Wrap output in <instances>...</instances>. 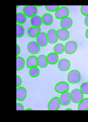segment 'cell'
Here are the masks:
<instances>
[{"mask_svg": "<svg viewBox=\"0 0 88 122\" xmlns=\"http://www.w3.org/2000/svg\"><path fill=\"white\" fill-rule=\"evenodd\" d=\"M67 80L68 82L73 84H77L81 80V75L78 71L72 70L69 72L68 75Z\"/></svg>", "mask_w": 88, "mask_h": 122, "instance_id": "cell-1", "label": "cell"}, {"mask_svg": "<svg viewBox=\"0 0 88 122\" xmlns=\"http://www.w3.org/2000/svg\"><path fill=\"white\" fill-rule=\"evenodd\" d=\"M71 101L75 103L78 104L84 99V94L79 89H75L71 93Z\"/></svg>", "mask_w": 88, "mask_h": 122, "instance_id": "cell-2", "label": "cell"}, {"mask_svg": "<svg viewBox=\"0 0 88 122\" xmlns=\"http://www.w3.org/2000/svg\"><path fill=\"white\" fill-rule=\"evenodd\" d=\"M23 13L28 18H31L36 15L38 13V9L35 5H26L23 10Z\"/></svg>", "mask_w": 88, "mask_h": 122, "instance_id": "cell-3", "label": "cell"}, {"mask_svg": "<svg viewBox=\"0 0 88 122\" xmlns=\"http://www.w3.org/2000/svg\"><path fill=\"white\" fill-rule=\"evenodd\" d=\"M77 47V44L75 41H70L65 44L64 51L68 54H72L76 52Z\"/></svg>", "mask_w": 88, "mask_h": 122, "instance_id": "cell-4", "label": "cell"}, {"mask_svg": "<svg viewBox=\"0 0 88 122\" xmlns=\"http://www.w3.org/2000/svg\"><path fill=\"white\" fill-rule=\"evenodd\" d=\"M69 14L68 8L66 6H62L55 12V16L57 19L62 20L64 18L68 17Z\"/></svg>", "mask_w": 88, "mask_h": 122, "instance_id": "cell-5", "label": "cell"}, {"mask_svg": "<svg viewBox=\"0 0 88 122\" xmlns=\"http://www.w3.org/2000/svg\"><path fill=\"white\" fill-rule=\"evenodd\" d=\"M60 98L58 97L53 98L48 105V109L50 111H57L59 109L61 106Z\"/></svg>", "mask_w": 88, "mask_h": 122, "instance_id": "cell-6", "label": "cell"}, {"mask_svg": "<svg viewBox=\"0 0 88 122\" xmlns=\"http://www.w3.org/2000/svg\"><path fill=\"white\" fill-rule=\"evenodd\" d=\"M38 44L35 41L29 42L27 45V48L28 52L32 54H37L40 51L41 48Z\"/></svg>", "mask_w": 88, "mask_h": 122, "instance_id": "cell-7", "label": "cell"}, {"mask_svg": "<svg viewBox=\"0 0 88 122\" xmlns=\"http://www.w3.org/2000/svg\"><path fill=\"white\" fill-rule=\"evenodd\" d=\"M69 85L67 82L65 81H61L58 82L55 85V90L57 92L59 93L68 91L69 89Z\"/></svg>", "mask_w": 88, "mask_h": 122, "instance_id": "cell-8", "label": "cell"}, {"mask_svg": "<svg viewBox=\"0 0 88 122\" xmlns=\"http://www.w3.org/2000/svg\"><path fill=\"white\" fill-rule=\"evenodd\" d=\"M36 40L40 47H46L48 43L47 34L45 32H41L36 37Z\"/></svg>", "mask_w": 88, "mask_h": 122, "instance_id": "cell-9", "label": "cell"}, {"mask_svg": "<svg viewBox=\"0 0 88 122\" xmlns=\"http://www.w3.org/2000/svg\"><path fill=\"white\" fill-rule=\"evenodd\" d=\"M48 40L49 43L51 44L55 43L57 42L59 38L57 31L55 29H50L47 33Z\"/></svg>", "mask_w": 88, "mask_h": 122, "instance_id": "cell-10", "label": "cell"}, {"mask_svg": "<svg viewBox=\"0 0 88 122\" xmlns=\"http://www.w3.org/2000/svg\"><path fill=\"white\" fill-rule=\"evenodd\" d=\"M27 90L22 86H19L16 89V99L19 102H23L27 97Z\"/></svg>", "mask_w": 88, "mask_h": 122, "instance_id": "cell-11", "label": "cell"}, {"mask_svg": "<svg viewBox=\"0 0 88 122\" xmlns=\"http://www.w3.org/2000/svg\"><path fill=\"white\" fill-rule=\"evenodd\" d=\"M71 101V93L68 92L62 93L60 97L61 105L63 106H67L70 103Z\"/></svg>", "mask_w": 88, "mask_h": 122, "instance_id": "cell-12", "label": "cell"}, {"mask_svg": "<svg viewBox=\"0 0 88 122\" xmlns=\"http://www.w3.org/2000/svg\"><path fill=\"white\" fill-rule=\"evenodd\" d=\"M58 67L61 71H67L70 67V62L67 59H62L58 62Z\"/></svg>", "mask_w": 88, "mask_h": 122, "instance_id": "cell-13", "label": "cell"}, {"mask_svg": "<svg viewBox=\"0 0 88 122\" xmlns=\"http://www.w3.org/2000/svg\"><path fill=\"white\" fill-rule=\"evenodd\" d=\"M26 66L28 68L37 67L38 66V57L34 55L28 57L26 60Z\"/></svg>", "mask_w": 88, "mask_h": 122, "instance_id": "cell-14", "label": "cell"}, {"mask_svg": "<svg viewBox=\"0 0 88 122\" xmlns=\"http://www.w3.org/2000/svg\"><path fill=\"white\" fill-rule=\"evenodd\" d=\"M58 38L59 40L63 41H66L70 37V32L67 30L60 29L57 31Z\"/></svg>", "mask_w": 88, "mask_h": 122, "instance_id": "cell-15", "label": "cell"}, {"mask_svg": "<svg viewBox=\"0 0 88 122\" xmlns=\"http://www.w3.org/2000/svg\"><path fill=\"white\" fill-rule=\"evenodd\" d=\"M73 21L70 17H67L62 19L60 22V25L62 29L67 30L72 25Z\"/></svg>", "mask_w": 88, "mask_h": 122, "instance_id": "cell-16", "label": "cell"}, {"mask_svg": "<svg viewBox=\"0 0 88 122\" xmlns=\"http://www.w3.org/2000/svg\"><path fill=\"white\" fill-rule=\"evenodd\" d=\"M47 59L48 64L54 65L59 61V56L58 54L55 53H50L47 56Z\"/></svg>", "mask_w": 88, "mask_h": 122, "instance_id": "cell-17", "label": "cell"}, {"mask_svg": "<svg viewBox=\"0 0 88 122\" xmlns=\"http://www.w3.org/2000/svg\"><path fill=\"white\" fill-rule=\"evenodd\" d=\"M30 23L32 27H41L43 23L42 18L38 15H35L31 18Z\"/></svg>", "mask_w": 88, "mask_h": 122, "instance_id": "cell-18", "label": "cell"}, {"mask_svg": "<svg viewBox=\"0 0 88 122\" xmlns=\"http://www.w3.org/2000/svg\"><path fill=\"white\" fill-rule=\"evenodd\" d=\"M41 27H35L32 26L30 27L28 30V35L31 38H36L41 32Z\"/></svg>", "mask_w": 88, "mask_h": 122, "instance_id": "cell-19", "label": "cell"}, {"mask_svg": "<svg viewBox=\"0 0 88 122\" xmlns=\"http://www.w3.org/2000/svg\"><path fill=\"white\" fill-rule=\"evenodd\" d=\"M43 23L46 25H50L53 22V18L51 14L46 13L43 15L42 17Z\"/></svg>", "mask_w": 88, "mask_h": 122, "instance_id": "cell-20", "label": "cell"}, {"mask_svg": "<svg viewBox=\"0 0 88 122\" xmlns=\"http://www.w3.org/2000/svg\"><path fill=\"white\" fill-rule=\"evenodd\" d=\"M38 64L39 67L45 68L47 67L48 64L47 61V57L45 55H41L38 57Z\"/></svg>", "mask_w": 88, "mask_h": 122, "instance_id": "cell-21", "label": "cell"}, {"mask_svg": "<svg viewBox=\"0 0 88 122\" xmlns=\"http://www.w3.org/2000/svg\"><path fill=\"white\" fill-rule=\"evenodd\" d=\"M27 21V17L24 13L18 12L16 14V22L18 24H25Z\"/></svg>", "mask_w": 88, "mask_h": 122, "instance_id": "cell-22", "label": "cell"}, {"mask_svg": "<svg viewBox=\"0 0 88 122\" xmlns=\"http://www.w3.org/2000/svg\"><path fill=\"white\" fill-rule=\"evenodd\" d=\"M25 59L21 56L16 57V70L20 71L22 70L25 66Z\"/></svg>", "mask_w": 88, "mask_h": 122, "instance_id": "cell-23", "label": "cell"}, {"mask_svg": "<svg viewBox=\"0 0 88 122\" xmlns=\"http://www.w3.org/2000/svg\"><path fill=\"white\" fill-rule=\"evenodd\" d=\"M78 110L80 111H86L88 110V98H84L82 102L79 103Z\"/></svg>", "mask_w": 88, "mask_h": 122, "instance_id": "cell-24", "label": "cell"}, {"mask_svg": "<svg viewBox=\"0 0 88 122\" xmlns=\"http://www.w3.org/2000/svg\"><path fill=\"white\" fill-rule=\"evenodd\" d=\"M25 30L23 25L20 24L16 25V37L21 38L24 36Z\"/></svg>", "mask_w": 88, "mask_h": 122, "instance_id": "cell-25", "label": "cell"}, {"mask_svg": "<svg viewBox=\"0 0 88 122\" xmlns=\"http://www.w3.org/2000/svg\"><path fill=\"white\" fill-rule=\"evenodd\" d=\"M40 70L37 67H33L30 68L29 70V75L32 77H36L40 74Z\"/></svg>", "mask_w": 88, "mask_h": 122, "instance_id": "cell-26", "label": "cell"}, {"mask_svg": "<svg viewBox=\"0 0 88 122\" xmlns=\"http://www.w3.org/2000/svg\"><path fill=\"white\" fill-rule=\"evenodd\" d=\"M54 52L57 54H61L64 51V46L62 44H57L54 47Z\"/></svg>", "mask_w": 88, "mask_h": 122, "instance_id": "cell-27", "label": "cell"}, {"mask_svg": "<svg viewBox=\"0 0 88 122\" xmlns=\"http://www.w3.org/2000/svg\"><path fill=\"white\" fill-rule=\"evenodd\" d=\"M80 90L83 94H88V82H84L82 83L80 86Z\"/></svg>", "mask_w": 88, "mask_h": 122, "instance_id": "cell-28", "label": "cell"}, {"mask_svg": "<svg viewBox=\"0 0 88 122\" xmlns=\"http://www.w3.org/2000/svg\"><path fill=\"white\" fill-rule=\"evenodd\" d=\"M46 10L50 12H56L60 8L59 5H45Z\"/></svg>", "mask_w": 88, "mask_h": 122, "instance_id": "cell-29", "label": "cell"}, {"mask_svg": "<svg viewBox=\"0 0 88 122\" xmlns=\"http://www.w3.org/2000/svg\"><path fill=\"white\" fill-rule=\"evenodd\" d=\"M82 14L86 16H88V5H82L80 8Z\"/></svg>", "mask_w": 88, "mask_h": 122, "instance_id": "cell-30", "label": "cell"}, {"mask_svg": "<svg viewBox=\"0 0 88 122\" xmlns=\"http://www.w3.org/2000/svg\"><path fill=\"white\" fill-rule=\"evenodd\" d=\"M22 82L21 78L19 76L16 75V87H19L21 84Z\"/></svg>", "mask_w": 88, "mask_h": 122, "instance_id": "cell-31", "label": "cell"}, {"mask_svg": "<svg viewBox=\"0 0 88 122\" xmlns=\"http://www.w3.org/2000/svg\"><path fill=\"white\" fill-rule=\"evenodd\" d=\"M24 110L23 105L21 103H16V110L17 111H23Z\"/></svg>", "mask_w": 88, "mask_h": 122, "instance_id": "cell-32", "label": "cell"}, {"mask_svg": "<svg viewBox=\"0 0 88 122\" xmlns=\"http://www.w3.org/2000/svg\"><path fill=\"white\" fill-rule=\"evenodd\" d=\"M21 48L18 44H16V56H18L21 52Z\"/></svg>", "mask_w": 88, "mask_h": 122, "instance_id": "cell-33", "label": "cell"}, {"mask_svg": "<svg viewBox=\"0 0 88 122\" xmlns=\"http://www.w3.org/2000/svg\"><path fill=\"white\" fill-rule=\"evenodd\" d=\"M84 23L88 27V16H86L84 19Z\"/></svg>", "mask_w": 88, "mask_h": 122, "instance_id": "cell-34", "label": "cell"}, {"mask_svg": "<svg viewBox=\"0 0 88 122\" xmlns=\"http://www.w3.org/2000/svg\"><path fill=\"white\" fill-rule=\"evenodd\" d=\"M85 35H86V37L88 39V29L86 31V33H85Z\"/></svg>", "mask_w": 88, "mask_h": 122, "instance_id": "cell-35", "label": "cell"}, {"mask_svg": "<svg viewBox=\"0 0 88 122\" xmlns=\"http://www.w3.org/2000/svg\"><path fill=\"white\" fill-rule=\"evenodd\" d=\"M26 111H28V110H31V111H32V109H31L30 108H28L27 109H26Z\"/></svg>", "mask_w": 88, "mask_h": 122, "instance_id": "cell-36", "label": "cell"}, {"mask_svg": "<svg viewBox=\"0 0 88 122\" xmlns=\"http://www.w3.org/2000/svg\"><path fill=\"white\" fill-rule=\"evenodd\" d=\"M66 110H68H68H70V111H71V110H72V109H71V108H67V109H66Z\"/></svg>", "mask_w": 88, "mask_h": 122, "instance_id": "cell-37", "label": "cell"}, {"mask_svg": "<svg viewBox=\"0 0 88 122\" xmlns=\"http://www.w3.org/2000/svg\"><path fill=\"white\" fill-rule=\"evenodd\" d=\"M36 7H42V6L41 5H37V6H36Z\"/></svg>", "mask_w": 88, "mask_h": 122, "instance_id": "cell-38", "label": "cell"}, {"mask_svg": "<svg viewBox=\"0 0 88 122\" xmlns=\"http://www.w3.org/2000/svg\"><path fill=\"white\" fill-rule=\"evenodd\" d=\"M19 7V5H18H18H17V8H18V7Z\"/></svg>", "mask_w": 88, "mask_h": 122, "instance_id": "cell-39", "label": "cell"}, {"mask_svg": "<svg viewBox=\"0 0 88 122\" xmlns=\"http://www.w3.org/2000/svg\"></svg>", "mask_w": 88, "mask_h": 122, "instance_id": "cell-40", "label": "cell"}, {"mask_svg": "<svg viewBox=\"0 0 88 122\" xmlns=\"http://www.w3.org/2000/svg\"></svg>", "mask_w": 88, "mask_h": 122, "instance_id": "cell-41", "label": "cell"}]
</instances>
